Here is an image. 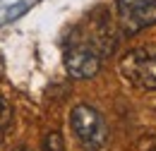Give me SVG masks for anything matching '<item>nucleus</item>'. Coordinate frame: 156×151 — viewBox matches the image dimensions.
Returning a JSON list of instances; mask_svg holds the SVG:
<instances>
[{"mask_svg":"<svg viewBox=\"0 0 156 151\" xmlns=\"http://www.w3.org/2000/svg\"><path fill=\"white\" fill-rule=\"evenodd\" d=\"M70 125H72V132L77 134V139L87 146V149L96 151L103 149L108 144V137H111V130L103 120V115L98 113L96 108L82 103L77 106L72 115H70Z\"/></svg>","mask_w":156,"mask_h":151,"instance_id":"obj_1","label":"nucleus"},{"mask_svg":"<svg viewBox=\"0 0 156 151\" xmlns=\"http://www.w3.org/2000/svg\"><path fill=\"white\" fill-rule=\"evenodd\" d=\"M122 77L139 89H156V48H135L120 60Z\"/></svg>","mask_w":156,"mask_h":151,"instance_id":"obj_2","label":"nucleus"},{"mask_svg":"<svg viewBox=\"0 0 156 151\" xmlns=\"http://www.w3.org/2000/svg\"><path fill=\"white\" fill-rule=\"evenodd\" d=\"M118 22L122 34H139L156 24V0H118Z\"/></svg>","mask_w":156,"mask_h":151,"instance_id":"obj_3","label":"nucleus"},{"mask_svg":"<svg viewBox=\"0 0 156 151\" xmlns=\"http://www.w3.org/2000/svg\"><path fill=\"white\" fill-rule=\"evenodd\" d=\"M65 70L72 79H94L101 70V58L87 41H77L65 51Z\"/></svg>","mask_w":156,"mask_h":151,"instance_id":"obj_4","label":"nucleus"},{"mask_svg":"<svg viewBox=\"0 0 156 151\" xmlns=\"http://www.w3.org/2000/svg\"><path fill=\"white\" fill-rule=\"evenodd\" d=\"M41 151H65V142L60 132H48L43 139V149Z\"/></svg>","mask_w":156,"mask_h":151,"instance_id":"obj_5","label":"nucleus"},{"mask_svg":"<svg viewBox=\"0 0 156 151\" xmlns=\"http://www.w3.org/2000/svg\"><path fill=\"white\" fill-rule=\"evenodd\" d=\"M10 122H12V108H10V103L0 96V130H7Z\"/></svg>","mask_w":156,"mask_h":151,"instance_id":"obj_6","label":"nucleus"},{"mask_svg":"<svg viewBox=\"0 0 156 151\" xmlns=\"http://www.w3.org/2000/svg\"><path fill=\"white\" fill-rule=\"evenodd\" d=\"M137 149H139V151H156V134H147V137H142L139 144H137Z\"/></svg>","mask_w":156,"mask_h":151,"instance_id":"obj_7","label":"nucleus"},{"mask_svg":"<svg viewBox=\"0 0 156 151\" xmlns=\"http://www.w3.org/2000/svg\"><path fill=\"white\" fill-rule=\"evenodd\" d=\"M15 151H31V149H27V146H20V149H15Z\"/></svg>","mask_w":156,"mask_h":151,"instance_id":"obj_8","label":"nucleus"},{"mask_svg":"<svg viewBox=\"0 0 156 151\" xmlns=\"http://www.w3.org/2000/svg\"><path fill=\"white\" fill-rule=\"evenodd\" d=\"M0 75H2V65H0Z\"/></svg>","mask_w":156,"mask_h":151,"instance_id":"obj_9","label":"nucleus"}]
</instances>
